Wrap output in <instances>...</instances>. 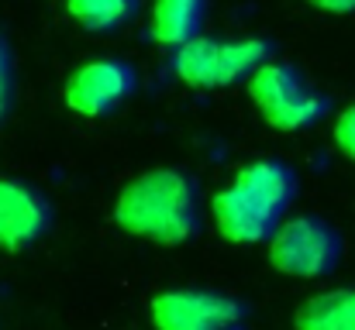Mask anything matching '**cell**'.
I'll return each mask as SVG.
<instances>
[{
  "label": "cell",
  "mask_w": 355,
  "mask_h": 330,
  "mask_svg": "<svg viewBox=\"0 0 355 330\" xmlns=\"http://www.w3.org/2000/svg\"><path fill=\"white\" fill-rule=\"evenodd\" d=\"M297 176L286 162L259 158L235 172V179L211 196V220L232 244H262L279 227L293 203Z\"/></svg>",
  "instance_id": "obj_1"
},
{
  "label": "cell",
  "mask_w": 355,
  "mask_h": 330,
  "mask_svg": "<svg viewBox=\"0 0 355 330\" xmlns=\"http://www.w3.org/2000/svg\"><path fill=\"white\" fill-rule=\"evenodd\" d=\"M114 223L155 244H187L200 227L193 179L180 169H148L135 176L118 193Z\"/></svg>",
  "instance_id": "obj_2"
},
{
  "label": "cell",
  "mask_w": 355,
  "mask_h": 330,
  "mask_svg": "<svg viewBox=\"0 0 355 330\" xmlns=\"http://www.w3.org/2000/svg\"><path fill=\"white\" fill-rule=\"evenodd\" d=\"M269 59V42L262 38H238V42H218L193 35L183 42L173 55V73L197 90H221L248 80L262 62Z\"/></svg>",
  "instance_id": "obj_3"
},
{
  "label": "cell",
  "mask_w": 355,
  "mask_h": 330,
  "mask_svg": "<svg viewBox=\"0 0 355 330\" xmlns=\"http://www.w3.org/2000/svg\"><path fill=\"white\" fill-rule=\"evenodd\" d=\"M248 97L259 110V117L276 131H300L318 124L328 113V100L311 90L297 69L266 59L248 80Z\"/></svg>",
  "instance_id": "obj_4"
},
{
  "label": "cell",
  "mask_w": 355,
  "mask_h": 330,
  "mask_svg": "<svg viewBox=\"0 0 355 330\" xmlns=\"http://www.w3.org/2000/svg\"><path fill=\"white\" fill-rule=\"evenodd\" d=\"M269 265L290 279H321L342 258V234L324 217H290L266 241Z\"/></svg>",
  "instance_id": "obj_5"
},
{
  "label": "cell",
  "mask_w": 355,
  "mask_h": 330,
  "mask_svg": "<svg viewBox=\"0 0 355 330\" xmlns=\"http://www.w3.org/2000/svg\"><path fill=\"white\" fill-rule=\"evenodd\" d=\"M155 330H241L245 306L235 296L207 289H169L148 306Z\"/></svg>",
  "instance_id": "obj_6"
},
{
  "label": "cell",
  "mask_w": 355,
  "mask_h": 330,
  "mask_svg": "<svg viewBox=\"0 0 355 330\" xmlns=\"http://www.w3.org/2000/svg\"><path fill=\"white\" fill-rule=\"evenodd\" d=\"M135 90V73L121 59H94L66 80V107L83 117H101L114 110Z\"/></svg>",
  "instance_id": "obj_7"
},
{
  "label": "cell",
  "mask_w": 355,
  "mask_h": 330,
  "mask_svg": "<svg viewBox=\"0 0 355 330\" xmlns=\"http://www.w3.org/2000/svg\"><path fill=\"white\" fill-rule=\"evenodd\" d=\"M45 227H49L45 200L17 179H0V248L21 251L24 244L42 237Z\"/></svg>",
  "instance_id": "obj_8"
},
{
  "label": "cell",
  "mask_w": 355,
  "mask_h": 330,
  "mask_svg": "<svg viewBox=\"0 0 355 330\" xmlns=\"http://www.w3.org/2000/svg\"><path fill=\"white\" fill-rule=\"evenodd\" d=\"M204 3L207 0H152V21H148L152 38L166 48H180L183 42L200 35Z\"/></svg>",
  "instance_id": "obj_9"
},
{
  "label": "cell",
  "mask_w": 355,
  "mask_h": 330,
  "mask_svg": "<svg viewBox=\"0 0 355 330\" xmlns=\"http://www.w3.org/2000/svg\"><path fill=\"white\" fill-rule=\"evenodd\" d=\"M293 330H355V289H328L304 300Z\"/></svg>",
  "instance_id": "obj_10"
},
{
  "label": "cell",
  "mask_w": 355,
  "mask_h": 330,
  "mask_svg": "<svg viewBox=\"0 0 355 330\" xmlns=\"http://www.w3.org/2000/svg\"><path fill=\"white\" fill-rule=\"evenodd\" d=\"M66 10L87 31H111L135 17L138 0H66Z\"/></svg>",
  "instance_id": "obj_11"
},
{
  "label": "cell",
  "mask_w": 355,
  "mask_h": 330,
  "mask_svg": "<svg viewBox=\"0 0 355 330\" xmlns=\"http://www.w3.org/2000/svg\"><path fill=\"white\" fill-rule=\"evenodd\" d=\"M335 145L349 162H355V104L335 117Z\"/></svg>",
  "instance_id": "obj_12"
},
{
  "label": "cell",
  "mask_w": 355,
  "mask_h": 330,
  "mask_svg": "<svg viewBox=\"0 0 355 330\" xmlns=\"http://www.w3.org/2000/svg\"><path fill=\"white\" fill-rule=\"evenodd\" d=\"M307 3L328 14H355V0H307Z\"/></svg>",
  "instance_id": "obj_13"
},
{
  "label": "cell",
  "mask_w": 355,
  "mask_h": 330,
  "mask_svg": "<svg viewBox=\"0 0 355 330\" xmlns=\"http://www.w3.org/2000/svg\"><path fill=\"white\" fill-rule=\"evenodd\" d=\"M7 100H10V90H7V76H0V117L7 110Z\"/></svg>",
  "instance_id": "obj_14"
},
{
  "label": "cell",
  "mask_w": 355,
  "mask_h": 330,
  "mask_svg": "<svg viewBox=\"0 0 355 330\" xmlns=\"http://www.w3.org/2000/svg\"><path fill=\"white\" fill-rule=\"evenodd\" d=\"M0 76H7V48H3V38H0Z\"/></svg>",
  "instance_id": "obj_15"
}]
</instances>
